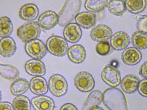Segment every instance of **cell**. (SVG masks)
<instances>
[{
	"label": "cell",
	"mask_w": 147,
	"mask_h": 110,
	"mask_svg": "<svg viewBox=\"0 0 147 110\" xmlns=\"http://www.w3.org/2000/svg\"><path fill=\"white\" fill-rule=\"evenodd\" d=\"M41 33L40 26L37 21H27L18 29L17 34L19 38L26 43L38 38Z\"/></svg>",
	"instance_id": "obj_2"
},
{
	"label": "cell",
	"mask_w": 147,
	"mask_h": 110,
	"mask_svg": "<svg viewBox=\"0 0 147 110\" xmlns=\"http://www.w3.org/2000/svg\"><path fill=\"white\" fill-rule=\"evenodd\" d=\"M134 17L138 21L137 26L138 29L147 33V15L136 14L134 15Z\"/></svg>",
	"instance_id": "obj_29"
},
{
	"label": "cell",
	"mask_w": 147,
	"mask_h": 110,
	"mask_svg": "<svg viewBox=\"0 0 147 110\" xmlns=\"http://www.w3.org/2000/svg\"><path fill=\"white\" fill-rule=\"evenodd\" d=\"M31 102L35 110H53L55 107L53 100L50 97L46 96L33 97Z\"/></svg>",
	"instance_id": "obj_13"
},
{
	"label": "cell",
	"mask_w": 147,
	"mask_h": 110,
	"mask_svg": "<svg viewBox=\"0 0 147 110\" xmlns=\"http://www.w3.org/2000/svg\"><path fill=\"white\" fill-rule=\"evenodd\" d=\"M58 21V16L55 12L49 10L42 13L39 17L38 22L39 26L45 30L54 28Z\"/></svg>",
	"instance_id": "obj_9"
},
{
	"label": "cell",
	"mask_w": 147,
	"mask_h": 110,
	"mask_svg": "<svg viewBox=\"0 0 147 110\" xmlns=\"http://www.w3.org/2000/svg\"><path fill=\"white\" fill-rule=\"evenodd\" d=\"M82 31L77 23H72L67 25L63 31L65 38L69 42L72 43L78 42L82 37Z\"/></svg>",
	"instance_id": "obj_12"
},
{
	"label": "cell",
	"mask_w": 147,
	"mask_h": 110,
	"mask_svg": "<svg viewBox=\"0 0 147 110\" xmlns=\"http://www.w3.org/2000/svg\"><path fill=\"white\" fill-rule=\"evenodd\" d=\"M76 88L82 92H89L92 90L95 85V81L92 76L89 73L82 72L78 73L74 79Z\"/></svg>",
	"instance_id": "obj_7"
},
{
	"label": "cell",
	"mask_w": 147,
	"mask_h": 110,
	"mask_svg": "<svg viewBox=\"0 0 147 110\" xmlns=\"http://www.w3.org/2000/svg\"><path fill=\"white\" fill-rule=\"evenodd\" d=\"M101 76L103 80L112 87H116L120 84L121 78L118 69L110 64L105 65L102 72Z\"/></svg>",
	"instance_id": "obj_6"
},
{
	"label": "cell",
	"mask_w": 147,
	"mask_h": 110,
	"mask_svg": "<svg viewBox=\"0 0 147 110\" xmlns=\"http://www.w3.org/2000/svg\"><path fill=\"white\" fill-rule=\"evenodd\" d=\"M29 87L28 81L24 78H21L16 79L11 83L10 90L13 95H21L26 93Z\"/></svg>",
	"instance_id": "obj_21"
},
{
	"label": "cell",
	"mask_w": 147,
	"mask_h": 110,
	"mask_svg": "<svg viewBox=\"0 0 147 110\" xmlns=\"http://www.w3.org/2000/svg\"><path fill=\"white\" fill-rule=\"evenodd\" d=\"M77 24L83 28L88 29L95 25L96 22V15L88 11L78 13L75 18Z\"/></svg>",
	"instance_id": "obj_14"
},
{
	"label": "cell",
	"mask_w": 147,
	"mask_h": 110,
	"mask_svg": "<svg viewBox=\"0 0 147 110\" xmlns=\"http://www.w3.org/2000/svg\"><path fill=\"white\" fill-rule=\"evenodd\" d=\"M112 32L108 26L103 24L97 25L92 29L90 37L93 40L97 42H104L107 41L111 37Z\"/></svg>",
	"instance_id": "obj_8"
},
{
	"label": "cell",
	"mask_w": 147,
	"mask_h": 110,
	"mask_svg": "<svg viewBox=\"0 0 147 110\" xmlns=\"http://www.w3.org/2000/svg\"><path fill=\"white\" fill-rule=\"evenodd\" d=\"M88 110H104L101 107L98 106H94L89 108Z\"/></svg>",
	"instance_id": "obj_35"
},
{
	"label": "cell",
	"mask_w": 147,
	"mask_h": 110,
	"mask_svg": "<svg viewBox=\"0 0 147 110\" xmlns=\"http://www.w3.org/2000/svg\"><path fill=\"white\" fill-rule=\"evenodd\" d=\"M112 48L117 50H123L128 46L130 43L128 35L122 31L117 32L111 37L110 40Z\"/></svg>",
	"instance_id": "obj_11"
},
{
	"label": "cell",
	"mask_w": 147,
	"mask_h": 110,
	"mask_svg": "<svg viewBox=\"0 0 147 110\" xmlns=\"http://www.w3.org/2000/svg\"><path fill=\"white\" fill-rule=\"evenodd\" d=\"M67 54L71 61L78 64L83 62L86 56L85 49L81 45H75L71 46L68 50Z\"/></svg>",
	"instance_id": "obj_20"
},
{
	"label": "cell",
	"mask_w": 147,
	"mask_h": 110,
	"mask_svg": "<svg viewBox=\"0 0 147 110\" xmlns=\"http://www.w3.org/2000/svg\"><path fill=\"white\" fill-rule=\"evenodd\" d=\"M17 50L16 44L13 39L10 37L3 38L0 41V53L5 57H9L13 56Z\"/></svg>",
	"instance_id": "obj_19"
},
{
	"label": "cell",
	"mask_w": 147,
	"mask_h": 110,
	"mask_svg": "<svg viewBox=\"0 0 147 110\" xmlns=\"http://www.w3.org/2000/svg\"><path fill=\"white\" fill-rule=\"evenodd\" d=\"M60 110H78V109L73 104L70 103H67L63 105Z\"/></svg>",
	"instance_id": "obj_34"
},
{
	"label": "cell",
	"mask_w": 147,
	"mask_h": 110,
	"mask_svg": "<svg viewBox=\"0 0 147 110\" xmlns=\"http://www.w3.org/2000/svg\"><path fill=\"white\" fill-rule=\"evenodd\" d=\"M133 46L140 50L147 48V33L142 31H138L132 35L131 39Z\"/></svg>",
	"instance_id": "obj_22"
},
{
	"label": "cell",
	"mask_w": 147,
	"mask_h": 110,
	"mask_svg": "<svg viewBox=\"0 0 147 110\" xmlns=\"http://www.w3.org/2000/svg\"><path fill=\"white\" fill-rule=\"evenodd\" d=\"M13 30V24L8 17L4 16L0 19V36L5 38L9 37L12 34Z\"/></svg>",
	"instance_id": "obj_26"
},
{
	"label": "cell",
	"mask_w": 147,
	"mask_h": 110,
	"mask_svg": "<svg viewBox=\"0 0 147 110\" xmlns=\"http://www.w3.org/2000/svg\"><path fill=\"white\" fill-rule=\"evenodd\" d=\"M0 110H13L12 105L7 102H1L0 103Z\"/></svg>",
	"instance_id": "obj_33"
},
{
	"label": "cell",
	"mask_w": 147,
	"mask_h": 110,
	"mask_svg": "<svg viewBox=\"0 0 147 110\" xmlns=\"http://www.w3.org/2000/svg\"><path fill=\"white\" fill-rule=\"evenodd\" d=\"M107 3V0H88L86 1L85 7L91 13H97L104 9Z\"/></svg>",
	"instance_id": "obj_27"
},
{
	"label": "cell",
	"mask_w": 147,
	"mask_h": 110,
	"mask_svg": "<svg viewBox=\"0 0 147 110\" xmlns=\"http://www.w3.org/2000/svg\"><path fill=\"white\" fill-rule=\"evenodd\" d=\"M142 58V54L138 49L129 47L125 49L123 52L121 59L123 62L129 65H134L138 63Z\"/></svg>",
	"instance_id": "obj_10"
},
{
	"label": "cell",
	"mask_w": 147,
	"mask_h": 110,
	"mask_svg": "<svg viewBox=\"0 0 147 110\" xmlns=\"http://www.w3.org/2000/svg\"><path fill=\"white\" fill-rule=\"evenodd\" d=\"M139 74L142 77L147 79V61L140 67L139 69Z\"/></svg>",
	"instance_id": "obj_32"
},
{
	"label": "cell",
	"mask_w": 147,
	"mask_h": 110,
	"mask_svg": "<svg viewBox=\"0 0 147 110\" xmlns=\"http://www.w3.org/2000/svg\"><path fill=\"white\" fill-rule=\"evenodd\" d=\"M29 87L31 92L37 95H45L48 90L47 82L46 79L41 76H35L32 78Z\"/></svg>",
	"instance_id": "obj_15"
},
{
	"label": "cell",
	"mask_w": 147,
	"mask_h": 110,
	"mask_svg": "<svg viewBox=\"0 0 147 110\" xmlns=\"http://www.w3.org/2000/svg\"><path fill=\"white\" fill-rule=\"evenodd\" d=\"M39 10L37 6L32 3L26 4L22 7L19 12L20 17L21 19L32 21L38 17Z\"/></svg>",
	"instance_id": "obj_18"
},
{
	"label": "cell",
	"mask_w": 147,
	"mask_h": 110,
	"mask_svg": "<svg viewBox=\"0 0 147 110\" xmlns=\"http://www.w3.org/2000/svg\"><path fill=\"white\" fill-rule=\"evenodd\" d=\"M138 89L141 95L147 97V79H144L140 82Z\"/></svg>",
	"instance_id": "obj_31"
},
{
	"label": "cell",
	"mask_w": 147,
	"mask_h": 110,
	"mask_svg": "<svg viewBox=\"0 0 147 110\" xmlns=\"http://www.w3.org/2000/svg\"><path fill=\"white\" fill-rule=\"evenodd\" d=\"M140 82L138 77L135 75L129 74L123 78L121 82V86L125 93H133L137 91Z\"/></svg>",
	"instance_id": "obj_17"
},
{
	"label": "cell",
	"mask_w": 147,
	"mask_h": 110,
	"mask_svg": "<svg viewBox=\"0 0 147 110\" xmlns=\"http://www.w3.org/2000/svg\"><path fill=\"white\" fill-rule=\"evenodd\" d=\"M110 49L109 44L108 42H104L99 43L96 47L97 52L101 55L107 54Z\"/></svg>",
	"instance_id": "obj_30"
},
{
	"label": "cell",
	"mask_w": 147,
	"mask_h": 110,
	"mask_svg": "<svg viewBox=\"0 0 147 110\" xmlns=\"http://www.w3.org/2000/svg\"><path fill=\"white\" fill-rule=\"evenodd\" d=\"M126 9L133 14H137L143 11L146 6L145 0H127L125 1Z\"/></svg>",
	"instance_id": "obj_25"
},
{
	"label": "cell",
	"mask_w": 147,
	"mask_h": 110,
	"mask_svg": "<svg viewBox=\"0 0 147 110\" xmlns=\"http://www.w3.org/2000/svg\"><path fill=\"white\" fill-rule=\"evenodd\" d=\"M25 67L29 74L35 76H42L45 74L46 69L43 62L37 60L32 59L27 61Z\"/></svg>",
	"instance_id": "obj_16"
},
{
	"label": "cell",
	"mask_w": 147,
	"mask_h": 110,
	"mask_svg": "<svg viewBox=\"0 0 147 110\" xmlns=\"http://www.w3.org/2000/svg\"><path fill=\"white\" fill-rule=\"evenodd\" d=\"M46 46L51 54L58 57L65 55L68 51L67 42L64 38L58 36H53L47 40Z\"/></svg>",
	"instance_id": "obj_3"
},
{
	"label": "cell",
	"mask_w": 147,
	"mask_h": 110,
	"mask_svg": "<svg viewBox=\"0 0 147 110\" xmlns=\"http://www.w3.org/2000/svg\"><path fill=\"white\" fill-rule=\"evenodd\" d=\"M125 0H109L107 7L110 12L117 16L122 17L126 11Z\"/></svg>",
	"instance_id": "obj_23"
},
{
	"label": "cell",
	"mask_w": 147,
	"mask_h": 110,
	"mask_svg": "<svg viewBox=\"0 0 147 110\" xmlns=\"http://www.w3.org/2000/svg\"><path fill=\"white\" fill-rule=\"evenodd\" d=\"M12 106L13 110H31L30 101L24 95L16 97L13 101Z\"/></svg>",
	"instance_id": "obj_28"
},
{
	"label": "cell",
	"mask_w": 147,
	"mask_h": 110,
	"mask_svg": "<svg viewBox=\"0 0 147 110\" xmlns=\"http://www.w3.org/2000/svg\"><path fill=\"white\" fill-rule=\"evenodd\" d=\"M1 75L4 78L9 80L16 79L19 75L18 69L15 66L9 64H0Z\"/></svg>",
	"instance_id": "obj_24"
},
{
	"label": "cell",
	"mask_w": 147,
	"mask_h": 110,
	"mask_svg": "<svg viewBox=\"0 0 147 110\" xmlns=\"http://www.w3.org/2000/svg\"><path fill=\"white\" fill-rule=\"evenodd\" d=\"M25 49L29 56L37 60L44 57L48 52L46 46L43 42L37 39L26 43Z\"/></svg>",
	"instance_id": "obj_5"
},
{
	"label": "cell",
	"mask_w": 147,
	"mask_h": 110,
	"mask_svg": "<svg viewBox=\"0 0 147 110\" xmlns=\"http://www.w3.org/2000/svg\"><path fill=\"white\" fill-rule=\"evenodd\" d=\"M81 4L80 0H67L59 14V25L64 26L69 24L78 14Z\"/></svg>",
	"instance_id": "obj_1"
},
{
	"label": "cell",
	"mask_w": 147,
	"mask_h": 110,
	"mask_svg": "<svg viewBox=\"0 0 147 110\" xmlns=\"http://www.w3.org/2000/svg\"><path fill=\"white\" fill-rule=\"evenodd\" d=\"M48 87L50 92L53 95L59 97L66 93L68 85L66 80L63 76L55 74L49 78Z\"/></svg>",
	"instance_id": "obj_4"
}]
</instances>
